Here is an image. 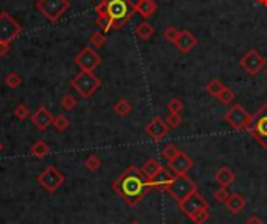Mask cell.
I'll list each match as a JSON object with an SVG mask.
<instances>
[{
	"label": "cell",
	"mask_w": 267,
	"mask_h": 224,
	"mask_svg": "<svg viewBox=\"0 0 267 224\" xmlns=\"http://www.w3.org/2000/svg\"><path fill=\"white\" fill-rule=\"evenodd\" d=\"M119 193L127 199L128 204H138L142 199L148 190H152L150 179H147L142 173V169L136 166L128 168L117 182Z\"/></svg>",
	"instance_id": "cell-1"
},
{
	"label": "cell",
	"mask_w": 267,
	"mask_h": 224,
	"mask_svg": "<svg viewBox=\"0 0 267 224\" xmlns=\"http://www.w3.org/2000/svg\"><path fill=\"white\" fill-rule=\"evenodd\" d=\"M95 13L97 16H108L111 20H122L127 22L133 18V8L128 0H102V2L95 6Z\"/></svg>",
	"instance_id": "cell-2"
},
{
	"label": "cell",
	"mask_w": 267,
	"mask_h": 224,
	"mask_svg": "<svg viewBox=\"0 0 267 224\" xmlns=\"http://www.w3.org/2000/svg\"><path fill=\"white\" fill-rule=\"evenodd\" d=\"M72 88H75V91L83 96V98H91V96L97 91L102 85V80L95 76L92 71H80L75 77L71 80Z\"/></svg>",
	"instance_id": "cell-3"
},
{
	"label": "cell",
	"mask_w": 267,
	"mask_h": 224,
	"mask_svg": "<svg viewBox=\"0 0 267 224\" xmlns=\"http://www.w3.org/2000/svg\"><path fill=\"white\" fill-rule=\"evenodd\" d=\"M247 130L259 144L264 149H267V103H264V105L251 116Z\"/></svg>",
	"instance_id": "cell-4"
},
{
	"label": "cell",
	"mask_w": 267,
	"mask_h": 224,
	"mask_svg": "<svg viewBox=\"0 0 267 224\" xmlns=\"http://www.w3.org/2000/svg\"><path fill=\"white\" fill-rule=\"evenodd\" d=\"M197 191V183L192 181V179L186 174H181V176H175L172 183L169 185L167 193L172 196L178 204L184 201L188 196H191L192 193Z\"/></svg>",
	"instance_id": "cell-5"
},
{
	"label": "cell",
	"mask_w": 267,
	"mask_h": 224,
	"mask_svg": "<svg viewBox=\"0 0 267 224\" xmlns=\"http://www.w3.org/2000/svg\"><path fill=\"white\" fill-rule=\"evenodd\" d=\"M36 8L47 20L55 24L69 10V2L68 0H36Z\"/></svg>",
	"instance_id": "cell-6"
},
{
	"label": "cell",
	"mask_w": 267,
	"mask_h": 224,
	"mask_svg": "<svg viewBox=\"0 0 267 224\" xmlns=\"http://www.w3.org/2000/svg\"><path fill=\"white\" fill-rule=\"evenodd\" d=\"M22 33V25L8 11L0 13V41L11 42Z\"/></svg>",
	"instance_id": "cell-7"
},
{
	"label": "cell",
	"mask_w": 267,
	"mask_h": 224,
	"mask_svg": "<svg viewBox=\"0 0 267 224\" xmlns=\"http://www.w3.org/2000/svg\"><path fill=\"white\" fill-rule=\"evenodd\" d=\"M250 119H251V115L242 105H239V103H234L225 113V121L234 130H247Z\"/></svg>",
	"instance_id": "cell-8"
},
{
	"label": "cell",
	"mask_w": 267,
	"mask_h": 224,
	"mask_svg": "<svg viewBox=\"0 0 267 224\" xmlns=\"http://www.w3.org/2000/svg\"><path fill=\"white\" fill-rule=\"evenodd\" d=\"M239 64H241V68L249 74V76H256V74L264 68L266 58L259 54L258 50L250 49L247 54L241 58Z\"/></svg>",
	"instance_id": "cell-9"
},
{
	"label": "cell",
	"mask_w": 267,
	"mask_h": 224,
	"mask_svg": "<svg viewBox=\"0 0 267 224\" xmlns=\"http://www.w3.org/2000/svg\"><path fill=\"white\" fill-rule=\"evenodd\" d=\"M102 58L97 52L94 50V47H85L80 54L75 57V63L80 66L81 71H94L100 64Z\"/></svg>",
	"instance_id": "cell-10"
},
{
	"label": "cell",
	"mask_w": 267,
	"mask_h": 224,
	"mask_svg": "<svg viewBox=\"0 0 267 224\" xmlns=\"http://www.w3.org/2000/svg\"><path fill=\"white\" fill-rule=\"evenodd\" d=\"M178 207H180V210L189 218L191 215H194L200 208H210V204H208V201L200 195V193L196 191L184 201H181V203L178 204Z\"/></svg>",
	"instance_id": "cell-11"
},
{
	"label": "cell",
	"mask_w": 267,
	"mask_h": 224,
	"mask_svg": "<svg viewBox=\"0 0 267 224\" xmlns=\"http://www.w3.org/2000/svg\"><path fill=\"white\" fill-rule=\"evenodd\" d=\"M169 129H170V127L167 125V122L164 121V119L157 116V118H153L152 121L147 124L145 132H147V135L150 137L152 140L160 141V140H162V138L167 135Z\"/></svg>",
	"instance_id": "cell-12"
},
{
	"label": "cell",
	"mask_w": 267,
	"mask_h": 224,
	"mask_svg": "<svg viewBox=\"0 0 267 224\" xmlns=\"http://www.w3.org/2000/svg\"><path fill=\"white\" fill-rule=\"evenodd\" d=\"M169 166L177 176H181V174H186L188 171L194 166V162H192L191 157H188L186 154L180 151L172 160L169 162Z\"/></svg>",
	"instance_id": "cell-13"
},
{
	"label": "cell",
	"mask_w": 267,
	"mask_h": 224,
	"mask_svg": "<svg viewBox=\"0 0 267 224\" xmlns=\"http://www.w3.org/2000/svg\"><path fill=\"white\" fill-rule=\"evenodd\" d=\"M174 174L164 166H161V169L158 171L157 174L153 176V179H150V183H152V188L155 190H161V191H167L169 185L172 183L174 181Z\"/></svg>",
	"instance_id": "cell-14"
},
{
	"label": "cell",
	"mask_w": 267,
	"mask_h": 224,
	"mask_svg": "<svg viewBox=\"0 0 267 224\" xmlns=\"http://www.w3.org/2000/svg\"><path fill=\"white\" fill-rule=\"evenodd\" d=\"M131 8L135 13H138L141 18L148 19L158 10V5L155 0H136V2L131 5Z\"/></svg>",
	"instance_id": "cell-15"
},
{
	"label": "cell",
	"mask_w": 267,
	"mask_h": 224,
	"mask_svg": "<svg viewBox=\"0 0 267 224\" xmlns=\"http://www.w3.org/2000/svg\"><path fill=\"white\" fill-rule=\"evenodd\" d=\"M197 38L188 30H183L180 32V36H178V40L175 42V46L178 47V50L181 52V54H189V52L197 46Z\"/></svg>",
	"instance_id": "cell-16"
},
{
	"label": "cell",
	"mask_w": 267,
	"mask_h": 224,
	"mask_svg": "<svg viewBox=\"0 0 267 224\" xmlns=\"http://www.w3.org/2000/svg\"><path fill=\"white\" fill-rule=\"evenodd\" d=\"M33 124L38 127L39 130H46L52 124V115L49 113V110L41 107L38 111H36V113L33 115Z\"/></svg>",
	"instance_id": "cell-17"
},
{
	"label": "cell",
	"mask_w": 267,
	"mask_h": 224,
	"mask_svg": "<svg viewBox=\"0 0 267 224\" xmlns=\"http://www.w3.org/2000/svg\"><path fill=\"white\" fill-rule=\"evenodd\" d=\"M225 205H227V208L230 212L236 215V213L242 212V208L246 207V198H244L242 195H239V193H233V195H230Z\"/></svg>",
	"instance_id": "cell-18"
},
{
	"label": "cell",
	"mask_w": 267,
	"mask_h": 224,
	"mask_svg": "<svg viewBox=\"0 0 267 224\" xmlns=\"http://www.w3.org/2000/svg\"><path fill=\"white\" fill-rule=\"evenodd\" d=\"M216 181L217 183H220V186H230L234 181H236V176L231 169H230L228 166H222L216 171Z\"/></svg>",
	"instance_id": "cell-19"
},
{
	"label": "cell",
	"mask_w": 267,
	"mask_h": 224,
	"mask_svg": "<svg viewBox=\"0 0 267 224\" xmlns=\"http://www.w3.org/2000/svg\"><path fill=\"white\" fill-rule=\"evenodd\" d=\"M155 28L150 22H139V24L135 27V35L141 41H148L153 36Z\"/></svg>",
	"instance_id": "cell-20"
},
{
	"label": "cell",
	"mask_w": 267,
	"mask_h": 224,
	"mask_svg": "<svg viewBox=\"0 0 267 224\" xmlns=\"http://www.w3.org/2000/svg\"><path fill=\"white\" fill-rule=\"evenodd\" d=\"M41 182L44 185H47V186H55V185H58L59 182H61V176L56 173V169L49 168L47 171H44V173H42Z\"/></svg>",
	"instance_id": "cell-21"
},
{
	"label": "cell",
	"mask_w": 267,
	"mask_h": 224,
	"mask_svg": "<svg viewBox=\"0 0 267 224\" xmlns=\"http://www.w3.org/2000/svg\"><path fill=\"white\" fill-rule=\"evenodd\" d=\"M161 169V165H160V162L158 160H155V159H150V160H147L144 163V166H142V173L147 179H153V176L158 173V171Z\"/></svg>",
	"instance_id": "cell-22"
},
{
	"label": "cell",
	"mask_w": 267,
	"mask_h": 224,
	"mask_svg": "<svg viewBox=\"0 0 267 224\" xmlns=\"http://www.w3.org/2000/svg\"><path fill=\"white\" fill-rule=\"evenodd\" d=\"M107 42V38H105V33L103 32H92L91 36H89V44H91V47L94 49H100L102 46H105Z\"/></svg>",
	"instance_id": "cell-23"
},
{
	"label": "cell",
	"mask_w": 267,
	"mask_h": 224,
	"mask_svg": "<svg viewBox=\"0 0 267 224\" xmlns=\"http://www.w3.org/2000/svg\"><path fill=\"white\" fill-rule=\"evenodd\" d=\"M225 88V85L222 83V81L219 79H213L208 81V85H206V91L210 93L211 96H214V98H217V96L220 94L222 89Z\"/></svg>",
	"instance_id": "cell-24"
},
{
	"label": "cell",
	"mask_w": 267,
	"mask_h": 224,
	"mask_svg": "<svg viewBox=\"0 0 267 224\" xmlns=\"http://www.w3.org/2000/svg\"><path fill=\"white\" fill-rule=\"evenodd\" d=\"M114 111L119 116H127L131 113V103L127 99H121L117 101V103L114 105Z\"/></svg>",
	"instance_id": "cell-25"
},
{
	"label": "cell",
	"mask_w": 267,
	"mask_h": 224,
	"mask_svg": "<svg viewBox=\"0 0 267 224\" xmlns=\"http://www.w3.org/2000/svg\"><path fill=\"white\" fill-rule=\"evenodd\" d=\"M189 218L196 224H205L210 220V208H200V210H197L194 215H191Z\"/></svg>",
	"instance_id": "cell-26"
},
{
	"label": "cell",
	"mask_w": 267,
	"mask_h": 224,
	"mask_svg": "<svg viewBox=\"0 0 267 224\" xmlns=\"http://www.w3.org/2000/svg\"><path fill=\"white\" fill-rule=\"evenodd\" d=\"M95 24L99 25V28L102 30L103 33L109 32L111 28H113V20H111L108 16H97V19H95Z\"/></svg>",
	"instance_id": "cell-27"
},
{
	"label": "cell",
	"mask_w": 267,
	"mask_h": 224,
	"mask_svg": "<svg viewBox=\"0 0 267 224\" xmlns=\"http://www.w3.org/2000/svg\"><path fill=\"white\" fill-rule=\"evenodd\" d=\"M178 152H180V149H178L177 146H174V144H166L161 151L162 157H164V160H167V162L172 160Z\"/></svg>",
	"instance_id": "cell-28"
},
{
	"label": "cell",
	"mask_w": 267,
	"mask_h": 224,
	"mask_svg": "<svg viewBox=\"0 0 267 224\" xmlns=\"http://www.w3.org/2000/svg\"><path fill=\"white\" fill-rule=\"evenodd\" d=\"M217 99L220 101V103H224V105H227V103H230V102H233L234 101V93L231 91L230 88H224L220 91V94L217 96Z\"/></svg>",
	"instance_id": "cell-29"
},
{
	"label": "cell",
	"mask_w": 267,
	"mask_h": 224,
	"mask_svg": "<svg viewBox=\"0 0 267 224\" xmlns=\"http://www.w3.org/2000/svg\"><path fill=\"white\" fill-rule=\"evenodd\" d=\"M213 196H214V199L217 201V203L225 204L228 201V198H230V193L227 190V186H220V188H217L216 191L213 193Z\"/></svg>",
	"instance_id": "cell-30"
},
{
	"label": "cell",
	"mask_w": 267,
	"mask_h": 224,
	"mask_svg": "<svg viewBox=\"0 0 267 224\" xmlns=\"http://www.w3.org/2000/svg\"><path fill=\"white\" fill-rule=\"evenodd\" d=\"M162 36H164V40H166V41L175 44L177 40H178V36H180V32H178V30H177L175 27H169V28L164 30V32H162Z\"/></svg>",
	"instance_id": "cell-31"
},
{
	"label": "cell",
	"mask_w": 267,
	"mask_h": 224,
	"mask_svg": "<svg viewBox=\"0 0 267 224\" xmlns=\"http://www.w3.org/2000/svg\"><path fill=\"white\" fill-rule=\"evenodd\" d=\"M183 108H184L183 102L178 99V98H174L172 101L167 103V110L170 111V113H181Z\"/></svg>",
	"instance_id": "cell-32"
},
{
	"label": "cell",
	"mask_w": 267,
	"mask_h": 224,
	"mask_svg": "<svg viewBox=\"0 0 267 224\" xmlns=\"http://www.w3.org/2000/svg\"><path fill=\"white\" fill-rule=\"evenodd\" d=\"M166 122H167V125L170 127V129H177V127L183 122V118H181L180 113H170L167 116V121Z\"/></svg>",
	"instance_id": "cell-33"
},
{
	"label": "cell",
	"mask_w": 267,
	"mask_h": 224,
	"mask_svg": "<svg viewBox=\"0 0 267 224\" xmlns=\"http://www.w3.org/2000/svg\"><path fill=\"white\" fill-rule=\"evenodd\" d=\"M5 81H6V85H8L10 88H18V86L20 85L22 79H20L19 74H16V72H11V74H8V76H6Z\"/></svg>",
	"instance_id": "cell-34"
},
{
	"label": "cell",
	"mask_w": 267,
	"mask_h": 224,
	"mask_svg": "<svg viewBox=\"0 0 267 224\" xmlns=\"http://www.w3.org/2000/svg\"><path fill=\"white\" fill-rule=\"evenodd\" d=\"M61 103H63V107H64V108L72 110L73 107L77 105V101H75V98H73L72 94H66L64 98H63V101H61Z\"/></svg>",
	"instance_id": "cell-35"
},
{
	"label": "cell",
	"mask_w": 267,
	"mask_h": 224,
	"mask_svg": "<svg viewBox=\"0 0 267 224\" xmlns=\"http://www.w3.org/2000/svg\"><path fill=\"white\" fill-rule=\"evenodd\" d=\"M47 151H49V149H47L46 144L42 143V141H38V143L33 146V154L38 155V157H44V155L47 154Z\"/></svg>",
	"instance_id": "cell-36"
},
{
	"label": "cell",
	"mask_w": 267,
	"mask_h": 224,
	"mask_svg": "<svg viewBox=\"0 0 267 224\" xmlns=\"http://www.w3.org/2000/svg\"><path fill=\"white\" fill-rule=\"evenodd\" d=\"M86 165H88V168H89V169H97V168L100 166V160H99L95 155H91V157H89V159H88Z\"/></svg>",
	"instance_id": "cell-37"
},
{
	"label": "cell",
	"mask_w": 267,
	"mask_h": 224,
	"mask_svg": "<svg viewBox=\"0 0 267 224\" xmlns=\"http://www.w3.org/2000/svg\"><path fill=\"white\" fill-rule=\"evenodd\" d=\"M68 119H66L64 116H59L58 119H55V125H56V129H59V130H64L66 127H68Z\"/></svg>",
	"instance_id": "cell-38"
},
{
	"label": "cell",
	"mask_w": 267,
	"mask_h": 224,
	"mask_svg": "<svg viewBox=\"0 0 267 224\" xmlns=\"http://www.w3.org/2000/svg\"><path fill=\"white\" fill-rule=\"evenodd\" d=\"M10 44L11 42H3L0 41V57H6L10 54Z\"/></svg>",
	"instance_id": "cell-39"
},
{
	"label": "cell",
	"mask_w": 267,
	"mask_h": 224,
	"mask_svg": "<svg viewBox=\"0 0 267 224\" xmlns=\"http://www.w3.org/2000/svg\"><path fill=\"white\" fill-rule=\"evenodd\" d=\"M27 113H28V108H27L25 105H19V107L16 108V115H18L19 119H24V118L27 116Z\"/></svg>",
	"instance_id": "cell-40"
},
{
	"label": "cell",
	"mask_w": 267,
	"mask_h": 224,
	"mask_svg": "<svg viewBox=\"0 0 267 224\" xmlns=\"http://www.w3.org/2000/svg\"><path fill=\"white\" fill-rule=\"evenodd\" d=\"M246 224H264V221L259 218V216H256V215H251L250 218L246 221Z\"/></svg>",
	"instance_id": "cell-41"
},
{
	"label": "cell",
	"mask_w": 267,
	"mask_h": 224,
	"mask_svg": "<svg viewBox=\"0 0 267 224\" xmlns=\"http://www.w3.org/2000/svg\"><path fill=\"white\" fill-rule=\"evenodd\" d=\"M261 5H264V6H267V0H263V2H261Z\"/></svg>",
	"instance_id": "cell-42"
},
{
	"label": "cell",
	"mask_w": 267,
	"mask_h": 224,
	"mask_svg": "<svg viewBox=\"0 0 267 224\" xmlns=\"http://www.w3.org/2000/svg\"><path fill=\"white\" fill-rule=\"evenodd\" d=\"M255 2H256V3H261V2H263V0H255Z\"/></svg>",
	"instance_id": "cell-43"
},
{
	"label": "cell",
	"mask_w": 267,
	"mask_h": 224,
	"mask_svg": "<svg viewBox=\"0 0 267 224\" xmlns=\"http://www.w3.org/2000/svg\"><path fill=\"white\" fill-rule=\"evenodd\" d=\"M131 224H139V223H138V221H135V223H131Z\"/></svg>",
	"instance_id": "cell-44"
},
{
	"label": "cell",
	"mask_w": 267,
	"mask_h": 224,
	"mask_svg": "<svg viewBox=\"0 0 267 224\" xmlns=\"http://www.w3.org/2000/svg\"><path fill=\"white\" fill-rule=\"evenodd\" d=\"M266 76H267V68H266Z\"/></svg>",
	"instance_id": "cell-45"
},
{
	"label": "cell",
	"mask_w": 267,
	"mask_h": 224,
	"mask_svg": "<svg viewBox=\"0 0 267 224\" xmlns=\"http://www.w3.org/2000/svg\"><path fill=\"white\" fill-rule=\"evenodd\" d=\"M0 149H2V144H0Z\"/></svg>",
	"instance_id": "cell-46"
}]
</instances>
